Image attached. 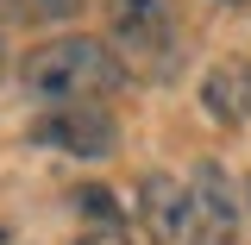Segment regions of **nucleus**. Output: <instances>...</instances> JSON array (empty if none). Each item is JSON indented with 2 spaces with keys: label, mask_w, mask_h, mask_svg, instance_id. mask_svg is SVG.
Listing matches in <instances>:
<instances>
[{
  "label": "nucleus",
  "mask_w": 251,
  "mask_h": 245,
  "mask_svg": "<svg viewBox=\"0 0 251 245\" xmlns=\"http://www.w3.org/2000/svg\"><path fill=\"white\" fill-rule=\"evenodd\" d=\"M126 82V63L113 57L107 38H88V31H63L50 44L25 51L19 63V88L38 101V107H75V101H100Z\"/></svg>",
  "instance_id": "1"
},
{
  "label": "nucleus",
  "mask_w": 251,
  "mask_h": 245,
  "mask_svg": "<svg viewBox=\"0 0 251 245\" xmlns=\"http://www.w3.org/2000/svg\"><path fill=\"white\" fill-rule=\"evenodd\" d=\"M107 44L120 63H163L176 44V0H107Z\"/></svg>",
  "instance_id": "2"
},
{
  "label": "nucleus",
  "mask_w": 251,
  "mask_h": 245,
  "mask_svg": "<svg viewBox=\"0 0 251 245\" xmlns=\"http://www.w3.org/2000/svg\"><path fill=\"white\" fill-rule=\"evenodd\" d=\"M31 138L63 151V157H75V163H88V157H107L120 145V126H113V113L100 101H75V107H44V120L31 126Z\"/></svg>",
  "instance_id": "3"
},
{
  "label": "nucleus",
  "mask_w": 251,
  "mask_h": 245,
  "mask_svg": "<svg viewBox=\"0 0 251 245\" xmlns=\"http://www.w3.org/2000/svg\"><path fill=\"white\" fill-rule=\"evenodd\" d=\"M188 201H195V245H239V233H245V201H239L232 176L220 170L214 157L195 163Z\"/></svg>",
  "instance_id": "4"
},
{
  "label": "nucleus",
  "mask_w": 251,
  "mask_h": 245,
  "mask_svg": "<svg viewBox=\"0 0 251 245\" xmlns=\"http://www.w3.org/2000/svg\"><path fill=\"white\" fill-rule=\"evenodd\" d=\"M138 214H145V233L157 245H195V201H188V183L151 170L138 183Z\"/></svg>",
  "instance_id": "5"
},
{
  "label": "nucleus",
  "mask_w": 251,
  "mask_h": 245,
  "mask_svg": "<svg viewBox=\"0 0 251 245\" xmlns=\"http://www.w3.org/2000/svg\"><path fill=\"white\" fill-rule=\"evenodd\" d=\"M201 113L220 126H245L251 120V57H220L201 76Z\"/></svg>",
  "instance_id": "6"
},
{
  "label": "nucleus",
  "mask_w": 251,
  "mask_h": 245,
  "mask_svg": "<svg viewBox=\"0 0 251 245\" xmlns=\"http://www.w3.org/2000/svg\"><path fill=\"white\" fill-rule=\"evenodd\" d=\"M82 0H0V26H69Z\"/></svg>",
  "instance_id": "7"
},
{
  "label": "nucleus",
  "mask_w": 251,
  "mask_h": 245,
  "mask_svg": "<svg viewBox=\"0 0 251 245\" xmlns=\"http://www.w3.org/2000/svg\"><path fill=\"white\" fill-rule=\"evenodd\" d=\"M69 208H82V220H94V226H120V201L107 195V189L82 183L75 195H69Z\"/></svg>",
  "instance_id": "8"
},
{
  "label": "nucleus",
  "mask_w": 251,
  "mask_h": 245,
  "mask_svg": "<svg viewBox=\"0 0 251 245\" xmlns=\"http://www.w3.org/2000/svg\"><path fill=\"white\" fill-rule=\"evenodd\" d=\"M75 245H132V239H126L120 226H94V233H82Z\"/></svg>",
  "instance_id": "9"
},
{
  "label": "nucleus",
  "mask_w": 251,
  "mask_h": 245,
  "mask_svg": "<svg viewBox=\"0 0 251 245\" xmlns=\"http://www.w3.org/2000/svg\"><path fill=\"white\" fill-rule=\"evenodd\" d=\"M6 63H13V51H6V31H0V82H6Z\"/></svg>",
  "instance_id": "10"
},
{
  "label": "nucleus",
  "mask_w": 251,
  "mask_h": 245,
  "mask_svg": "<svg viewBox=\"0 0 251 245\" xmlns=\"http://www.w3.org/2000/svg\"><path fill=\"white\" fill-rule=\"evenodd\" d=\"M239 201H245V220H251V183H245V195H239Z\"/></svg>",
  "instance_id": "11"
},
{
  "label": "nucleus",
  "mask_w": 251,
  "mask_h": 245,
  "mask_svg": "<svg viewBox=\"0 0 251 245\" xmlns=\"http://www.w3.org/2000/svg\"><path fill=\"white\" fill-rule=\"evenodd\" d=\"M214 6H251V0H214Z\"/></svg>",
  "instance_id": "12"
}]
</instances>
